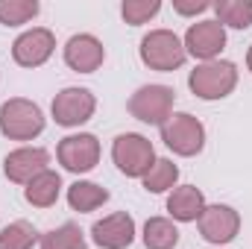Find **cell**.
<instances>
[{"label":"cell","instance_id":"cell-16","mask_svg":"<svg viewBox=\"0 0 252 249\" xmlns=\"http://www.w3.org/2000/svg\"><path fill=\"white\" fill-rule=\"evenodd\" d=\"M59 190H62L59 173L44 170V173H38L30 185L24 187V196H27V202L35 205V208H50V205L59 199Z\"/></svg>","mask_w":252,"mask_h":249},{"label":"cell","instance_id":"cell-17","mask_svg":"<svg viewBox=\"0 0 252 249\" xmlns=\"http://www.w3.org/2000/svg\"><path fill=\"white\" fill-rule=\"evenodd\" d=\"M106 199H109V190L100 187V185H94V182H73V185L67 187V202H70V208L79 211V214L100 208Z\"/></svg>","mask_w":252,"mask_h":249},{"label":"cell","instance_id":"cell-22","mask_svg":"<svg viewBox=\"0 0 252 249\" xmlns=\"http://www.w3.org/2000/svg\"><path fill=\"white\" fill-rule=\"evenodd\" d=\"M41 249H85V238L76 223H64L41 238Z\"/></svg>","mask_w":252,"mask_h":249},{"label":"cell","instance_id":"cell-3","mask_svg":"<svg viewBox=\"0 0 252 249\" xmlns=\"http://www.w3.org/2000/svg\"><path fill=\"white\" fill-rule=\"evenodd\" d=\"M112 158L118 164V170L126 176H147V170L156 164V150L153 144L138 135V132H126L115 138V147H112Z\"/></svg>","mask_w":252,"mask_h":249},{"label":"cell","instance_id":"cell-8","mask_svg":"<svg viewBox=\"0 0 252 249\" xmlns=\"http://www.w3.org/2000/svg\"><path fill=\"white\" fill-rule=\"evenodd\" d=\"M97 109V100L88 88H64L53 100V118L59 126H79L85 124Z\"/></svg>","mask_w":252,"mask_h":249},{"label":"cell","instance_id":"cell-23","mask_svg":"<svg viewBox=\"0 0 252 249\" xmlns=\"http://www.w3.org/2000/svg\"><path fill=\"white\" fill-rule=\"evenodd\" d=\"M38 15L35 0H0V24L6 27H21Z\"/></svg>","mask_w":252,"mask_h":249},{"label":"cell","instance_id":"cell-24","mask_svg":"<svg viewBox=\"0 0 252 249\" xmlns=\"http://www.w3.org/2000/svg\"><path fill=\"white\" fill-rule=\"evenodd\" d=\"M158 9H161V3H158V0H126L124 6H121L124 21H126V24H132V27L147 24L153 15H158Z\"/></svg>","mask_w":252,"mask_h":249},{"label":"cell","instance_id":"cell-2","mask_svg":"<svg viewBox=\"0 0 252 249\" xmlns=\"http://www.w3.org/2000/svg\"><path fill=\"white\" fill-rule=\"evenodd\" d=\"M188 85L199 100H223L238 85V67L232 62H205L190 70Z\"/></svg>","mask_w":252,"mask_h":249},{"label":"cell","instance_id":"cell-1","mask_svg":"<svg viewBox=\"0 0 252 249\" xmlns=\"http://www.w3.org/2000/svg\"><path fill=\"white\" fill-rule=\"evenodd\" d=\"M44 129V115L30 100H6L0 106V132L12 141H32Z\"/></svg>","mask_w":252,"mask_h":249},{"label":"cell","instance_id":"cell-18","mask_svg":"<svg viewBox=\"0 0 252 249\" xmlns=\"http://www.w3.org/2000/svg\"><path fill=\"white\" fill-rule=\"evenodd\" d=\"M144 244L147 249H173L179 244V229L167 217H153L144 226Z\"/></svg>","mask_w":252,"mask_h":249},{"label":"cell","instance_id":"cell-9","mask_svg":"<svg viewBox=\"0 0 252 249\" xmlns=\"http://www.w3.org/2000/svg\"><path fill=\"white\" fill-rule=\"evenodd\" d=\"M241 229V217L229 205H205L199 214V235L208 244H229Z\"/></svg>","mask_w":252,"mask_h":249},{"label":"cell","instance_id":"cell-15","mask_svg":"<svg viewBox=\"0 0 252 249\" xmlns=\"http://www.w3.org/2000/svg\"><path fill=\"white\" fill-rule=\"evenodd\" d=\"M202 208H205V196H202L199 187H193V185L173 187V193L167 196V211H170L173 220H179V223L199 220Z\"/></svg>","mask_w":252,"mask_h":249},{"label":"cell","instance_id":"cell-11","mask_svg":"<svg viewBox=\"0 0 252 249\" xmlns=\"http://www.w3.org/2000/svg\"><path fill=\"white\" fill-rule=\"evenodd\" d=\"M226 47V30L217 21H199L185 32V53L211 62Z\"/></svg>","mask_w":252,"mask_h":249},{"label":"cell","instance_id":"cell-12","mask_svg":"<svg viewBox=\"0 0 252 249\" xmlns=\"http://www.w3.org/2000/svg\"><path fill=\"white\" fill-rule=\"evenodd\" d=\"M53 47H56L53 32L35 27V30L24 32V35L12 44V56H15V62L21 64V67H38V64H44L50 59Z\"/></svg>","mask_w":252,"mask_h":249},{"label":"cell","instance_id":"cell-6","mask_svg":"<svg viewBox=\"0 0 252 249\" xmlns=\"http://www.w3.org/2000/svg\"><path fill=\"white\" fill-rule=\"evenodd\" d=\"M161 141L176 156H196L202 150V144H205V129L193 115L179 112V115H170L161 124Z\"/></svg>","mask_w":252,"mask_h":249},{"label":"cell","instance_id":"cell-7","mask_svg":"<svg viewBox=\"0 0 252 249\" xmlns=\"http://www.w3.org/2000/svg\"><path fill=\"white\" fill-rule=\"evenodd\" d=\"M56 156H59V164H62L64 170H70V173H88L100 161V141L94 135H88V132L67 135V138H62Z\"/></svg>","mask_w":252,"mask_h":249},{"label":"cell","instance_id":"cell-10","mask_svg":"<svg viewBox=\"0 0 252 249\" xmlns=\"http://www.w3.org/2000/svg\"><path fill=\"white\" fill-rule=\"evenodd\" d=\"M50 164V153L41 150V147H24V150H15L6 156L3 161V173L18 182V185H30L38 173H44Z\"/></svg>","mask_w":252,"mask_h":249},{"label":"cell","instance_id":"cell-20","mask_svg":"<svg viewBox=\"0 0 252 249\" xmlns=\"http://www.w3.org/2000/svg\"><path fill=\"white\" fill-rule=\"evenodd\" d=\"M176 179H179V167L170 161V158H156V164L147 170V176H144V187L150 190V193H161V190H167V187L176 185Z\"/></svg>","mask_w":252,"mask_h":249},{"label":"cell","instance_id":"cell-21","mask_svg":"<svg viewBox=\"0 0 252 249\" xmlns=\"http://www.w3.org/2000/svg\"><path fill=\"white\" fill-rule=\"evenodd\" d=\"M35 241H38V232H35L27 220L9 223V226L0 232V249H32Z\"/></svg>","mask_w":252,"mask_h":249},{"label":"cell","instance_id":"cell-14","mask_svg":"<svg viewBox=\"0 0 252 249\" xmlns=\"http://www.w3.org/2000/svg\"><path fill=\"white\" fill-rule=\"evenodd\" d=\"M103 59H106V50L94 35H73L64 44V62L79 73H94L103 64Z\"/></svg>","mask_w":252,"mask_h":249},{"label":"cell","instance_id":"cell-19","mask_svg":"<svg viewBox=\"0 0 252 249\" xmlns=\"http://www.w3.org/2000/svg\"><path fill=\"white\" fill-rule=\"evenodd\" d=\"M217 12V24L223 27H235V30H247L252 27V0H220L214 3Z\"/></svg>","mask_w":252,"mask_h":249},{"label":"cell","instance_id":"cell-5","mask_svg":"<svg viewBox=\"0 0 252 249\" xmlns=\"http://www.w3.org/2000/svg\"><path fill=\"white\" fill-rule=\"evenodd\" d=\"M173 100H176V91L167 88V85H144L132 94L129 100V115L138 118L141 124H156L161 126L170 112H173Z\"/></svg>","mask_w":252,"mask_h":249},{"label":"cell","instance_id":"cell-25","mask_svg":"<svg viewBox=\"0 0 252 249\" xmlns=\"http://www.w3.org/2000/svg\"><path fill=\"white\" fill-rule=\"evenodd\" d=\"M173 9H176L179 15H196V12H205L208 3H205V0H193V3H179V0H176Z\"/></svg>","mask_w":252,"mask_h":249},{"label":"cell","instance_id":"cell-4","mask_svg":"<svg viewBox=\"0 0 252 249\" xmlns=\"http://www.w3.org/2000/svg\"><path fill=\"white\" fill-rule=\"evenodd\" d=\"M185 44L170 30H156L141 41V62L153 70H176L185 62Z\"/></svg>","mask_w":252,"mask_h":249},{"label":"cell","instance_id":"cell-13","mask_svg":"<svg viewBox=\"0 0 252 249\" xmlns=\"http://www.w3.org/2000/svg\"><path fill=\"white\" fill-rule=\"evenodd\" d=\"M91 238H94V244L100 249H126L135 241V220L126 211L109 214V217L94 223Z\"/></svg>","mask_w":252,"mask_h":249},{"label":"cell","instance_id":"cell-26","mask_svg":"<svg viewBox=\"0 0 252 249\" xmlns=\"http://www.w3.org/2000/svg\"><path fill=\"white\" fill-rule=\"evenodd\" d=\"M247 64H250V70H252V47H250V53H247Z\"/></svg>","mask_w":252,"mask_h":249}]
</instances>
